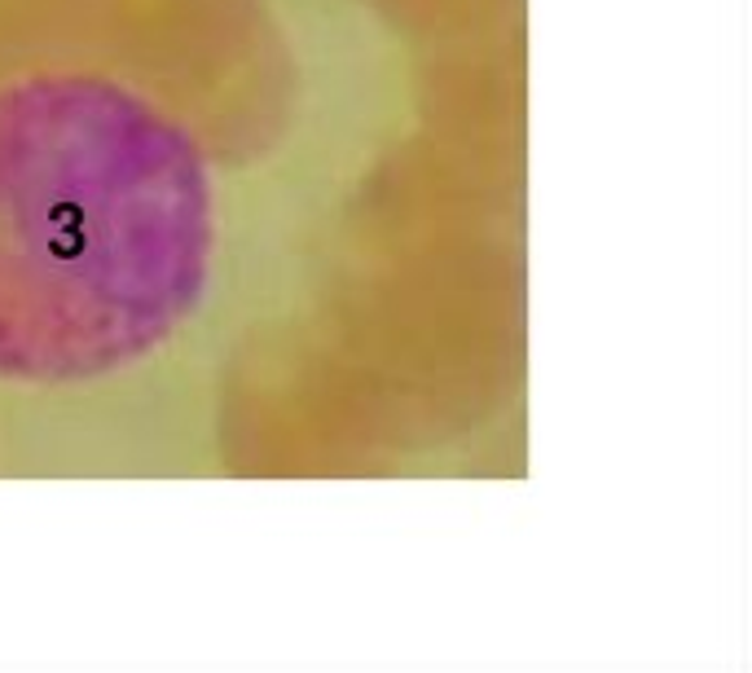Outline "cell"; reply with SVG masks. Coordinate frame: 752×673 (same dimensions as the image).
Wrapping results in <instances>:
<instances>
[{"instance_id":"6da1fadb","label":"cell","mask_w":752,"mask_h":673,"mask_svg":"<svg viewBox=\"0 0 752 673\" xmlns=\"http://www.w3.org/2000/svg\"><path fill=\"white\" fill-rule=\"evenodd\" d=\"M216 194L194 137L102 75L0 84V379L89 383L199 317Z\"/></svg>"}]
</instances>
